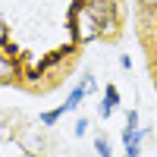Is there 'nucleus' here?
Wrapping results in <instances>:
<instances>
[{
  "label": "nucleus",
  "instance_id": "obj_7",
  "mask_svg": "<svg viewBox=\"0 0 157 157\" xmlns=\"http://www.w3.org/2000/svg\"><path fill=\"white\" fill-rule=\"evenodd\" d=\"M94 151H98V157H113V154H110V145H107V138H94Z\"/></svg>",
  "mask_w": 157,
  "mask_h": 157
},
{
  "label": "nucleus",
  "instance_id": "obj_9",
  "mask_svg": "<svg viewBox=\"0 0 157 157\" xmlns=\"http://www.w3.org/2000/svg\"><path fill=\"white\" fill-rule=\"evenodd\" d=\"M88 129H91V123H88V120H78L72 132H75V138H85V132H88Z\"/></svg>",
  "mask_w": 157,
  "mask_h": 157
},
{
  "label": "nucleus",
  "instance_id": "obj_11",
  "mask_svg": "<svg viewBox=\"0 0 157 157\" xmlns=\"http://www.w3.org/2000/svg\"><path fill=\"white\" fill-rule=\"evenodd\" d=\"M154 88H157V75H154Z\"/></svg>",
  "mask_w": 157,
  "mask_h": 157
},
{
  "label": "nucleus",
  "instance_id": "obj_8",
  "mask_svg": "<svg viewBox=\"0 0 157 157\" xmlns=\"http://www.w3.org/2000/svg\"><path fill=\"white\" fill-rule=\"evenodd\" d=\"M78 88H82V91H85V94H91V91H94V88H98V82H94V75H85V78H82V82H78Z\"/></svg>",
  "mask_w": 157,
  "mask_h": 157
},
{
  "label": "nucleus",
  "instance_id": "obj_4",
  "mask_svg": "<svg viewBox=\"0 0 157 157\" xmlns=\"http://www.w3.org/2000/svg\"><path fill=\"white\" fill-rule=\"evenodd\" d=\"M19 75V69H16V63H13L6 54H0V82H13V78Z\"/></svg>",
  "mask_w": 157,
  "mask_h": 157
},
{
  "label": "nucleus",
  "instance_id": "obj_3",
  "mask_svg": "<svg viewBox=\"0 0 157 157\" xmlns=\"http://www.w3.org/2000/svg\"><path fill=\"white\" fill-rule=\"evenodd\" d=\"M116 110H120V88H116V85H107V88H104V98H101L98 113H101V120H110Z\"/></svg>",
  "mask_w": 157,
  "mask_h": 157
},
{
  "label": "nucleus",
  "instance_id": "obj_1",
  "mask_svg": "<svg viewBox=\"0 0 157 157\" xmlns=\"http://www.w3.org/2000/svg\"><path fill=\"white\" fill-rule=\"evenodd\" d=\"M123 145H126V154H123V157H138V154H141V129H138V113H135V110L126 113Z\"/></svg>",
  "mask_w": 157,
  "mask_h": 157
},
{
  "label": "nucleus",
  "instance_id": "obj_10",
  "mask_svg": "<svg viewBox=\"0 0 157 157\" xmlns=\"http://www.w3.org/2000/svg\"><path fill=\"white\" fill-rule=\"evenodd\" d=\"M138 3H141V6H145L148 13H157V0H138Z\"/></svg>",
  "mask_w": 157,
  "mask_h": 157
},
{
  "label": "nucleus",
  "instance_id": "obj_2",
  "mask_svg": "<svg viewBox=\"0 0 157 157\" xmlns=\"http://www.w3.org/2000/svg\"><path fill=\"white\" fill-rule=\"evenodd\" d=\"M101 29H104V22H101V16L91 6H85L82 13H78V38H82V41H94V38L101 35Z\"/></svg>",
  "mask_w": 157,
  "mask_h": 157
},
{
  "label": "nucleus",
  "instance_id": "obj_6",
  "mask_svg": "<svg viewBox=\"0 0 157 157\" xmlns=\"http://www.w3.org/2000/svg\"><path fill=\"white\" fill-rule=\"evenodd\" d=\"M60 116H66V107H57V110H47V113H41L38 120H41L44 126H54V123H60Z\"/></svg>",
  "mask_w": 157,
  "mask_h": 157
},
{
  "label": "nucleus",
  "instance_id": "obj_5",
  "mask_svg": "<svg viewBox=\"0 0 157 157\" xmlns=\"http://www.w3.org/2000/svg\"><path fill=\"white\" fill-rule=\"evenodd\" d=\"M85 98H88V94H85V91L78 88V85H75V88L69 91V98H66V104H63V107H66V113H72V110H78V104H82Z\"/></svg>",
  "mask_w": 157,
  "mask_h": 157
}]
</instances>
